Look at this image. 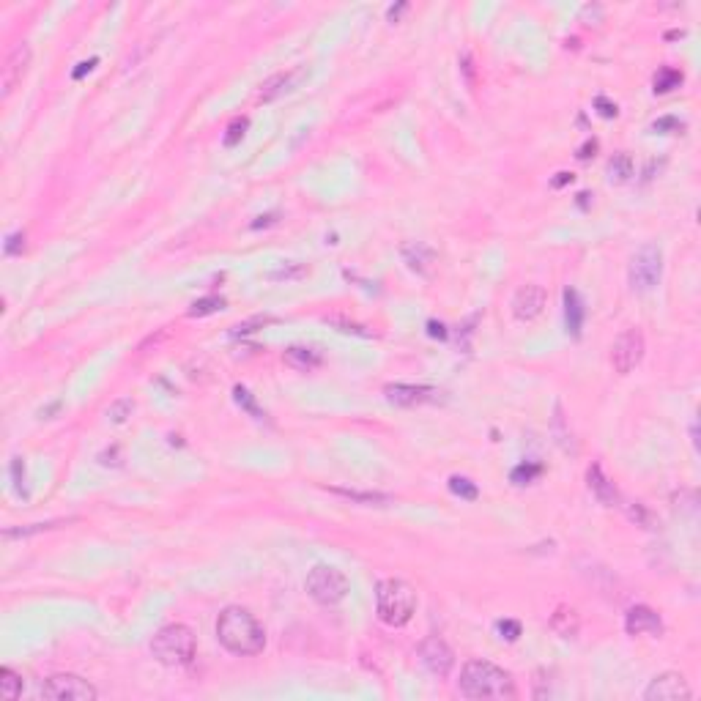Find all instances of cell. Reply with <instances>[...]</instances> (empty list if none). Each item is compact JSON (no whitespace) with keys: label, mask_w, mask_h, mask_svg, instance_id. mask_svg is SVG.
Wrapping results in <instances>:
<instances>
[{"label":"cell","mask_w":701,"mask_h":701,"mask_svg":"<svg viewBox=\"0 0 701 701\" xmlns=\"http://www.w3.org/2000/svg\"><path fill=\"white\" fill-rule=\"evenodd\" d=\"M217 639L220 644L233 655H257L266 647V633L257 625V619L246 611L231 606L217 619Z\"/></svg>","instance_id":"obj_1"},{"label":"cell","mask_w":701,"mask_h":701,"mask_svg":"<svg viewBox=\"0 0 701 701\" xmlns=\"http://www.w3.org/2000/svg\"><path fill=\"white\" fill-rule=\"evenodd\" d=\"M458 688L466 699H515L518 691H515V682L512 677L487 663V660H468L466 666L461 669V680H458Z\"/></svg>","instance_id":"obj_2"},{"label":"cell","mask_w":701,"mask_h":701,"mask_svg":"<svg viewBox=\"0 0 701 701\" xmlns=\"http://www.w3.org/2000/svg\"><path fill=\"white\" fill-rule=\"evenodd\" d=\"M376 611L378 619L389 628H403L417 611V592L400 578H384L376 586Z\"/></svg>","instance_id":"obj_3"},{"label":"cell","mask_w":701,"mask_h":701,"mask_svg":"<svg viewBox=\"0 0 701 701\" xmlns=\"http://www.w3.org/2000/svg\"><path fill=\"white\" fill-rule=\"evenodd\" d=\"M151 655L162 666H189L195 658V633L187 625H168L151 639Z\"/></svg>","instance_id":"obj_4"},{"label":"cell","mask_w":701,"mask_h":701,"mask_svg":"<svg viewBox=\"0 0 701 701\" xmlns=\"http://www.w3.org/2000/svg\"><path fill=\"white\" fill-rule=\"evenodd\" d=\"M307 595L321 603V606H337L345 595H348V578L343 570L332 567V564H315L310 573H307Z\"/></svg>","instance_id":"obj_5"},{"label":"cell","mask_w":701,"mask_h":701,"mask_svg":"<svg viewBox=\"0 0 701 701\" xmlns=\"http://www.w3.org/2000/svg\"><path fill=\"white\" fill-rule=\"evenodd\" d=\"M660 274H663V252H660V246H655V244L639 246V252L633 255L630 268H628L630 288L639 290V293H647V290H652L660 282Z\"/></svg>","instance_id":"obj_6"},{"label":"cell","mask_w":701,"mask_h":701,"mask_svg":"<svg viewBox=\"0 0 701 701\" xmlns=\"http://www.w3.org/2000/svg\"><path fill=\"white\" fill-rule=\"evenodd\" d=\"M644 351H647V343H644V334L641 329H625L617 340H614V348H611V365L619 376H628L633 373L641 359H644Z\"/></svg>","instance_id":"obj_7"},{"label":"cell","mask_w":701,"mask_h":701,"mask_svg":"<svg viewBox=\"0 0 701 701\" xmlns=\"http://www.w3.org/2000/svg\"><path fill=\"white\" fill-rule=\"evenodd\" d=\"M41 696L52 701H96V688L77 674H55L41 685Z\"/></svg>","instance_id":"obj_8"},{"label":"cell","mask_w":701,"mask_h":701,"mask_svg":"<svg viewBox=\"0 0 701 701\" xmlns=\"http://www.w3.org/2000/svg\"><path fill=\"white\" fill-rule=\"evenodd\" d=\"M417 655H420L422 666H425L433 677H447V674L452 671V666H455V652H452L450 644H447L444 639H439V636L425 639V641L420 644Z\"/></svg>","instance_id":"obj_9"},{"label":"cell","mask_w":701,"mask_h":701,"mask_svg":"<svg viewBox=\"0 0 701 701\" xmlns=\"http://www.w3.org/2000/svg\"><path fill=\"white\" fill-rule=\"evenodd\" d=\"M647 701H677V699H693V691L688 688L685 677L677 671H666L660 677H655L650 682V688L644 691Z\"/></svg>","instance_id":"obj_10"},{"label":"cell","mask_w":701,"mask_h":701,"mask_svg":"<svg viewBox=\"0 0 701 701\" xmlns=\"http://www.w3.org/2000/svg\"><path fill=\"white\" fill-rule=\"evenodd\" d=\"M542 307H545V290L542 285H523L518 288V293L512 296V315L515 321L520 323H529L534 318L542 315Z\"/></svg>","instance_id":"obj_11"},{"label":"cell","mask_w":701,"mask_h":701,"mask_svg":"<svg viewBox=\"0 0 701 701\" xmlns=\"http://www.w3.org/2000/svg\"><path fill=\"white\" fill-rule=\"evenodd\" d=\"M384 392H387L389 403H395V406H406V409L441 400V392H439L436 387H422V384H420V387H414V384H389Z\"/></svg>","instance_id":"obj_12"},{"label":"cell","mask_w":701,"mask_h":701,"mask_svg":"<svg viewBox=\"0 0 701 701\" xmlns=\"http://www.w3.org/2000/svg\"><path fill=\"white\" fill-rule=\"evenodd\" d=\"M27 63H30V47L22 41V44H16V47L8 52L5 63H3V71H0L3 96H8V93L16 88V82H19V80L25 77V71H27Z\"/></svg>","instance_id":"obj_13"},{"label":"cell","mask_w":701,"mask_h":701,"mask_svg":"<svg viewBox=\"0 0 701 701\" xmlns=\"http://www.w3.org/2000/svg\"><path fill=\"white\" fill-rule=\"evenodd\" d=\"M307 77V66H296V69H288V71H279L274 77H268L263 85H260V93H257V102H274L277 96L293 91L301 80Z\"/></svg>","instance_id":"obj_14"},{"label":"cell","mask_w":701,"mask_h":701,"mask_svg":"<svg viewBox=\"0 0 701 701\" xmlns=\"http://www.w3.org/2000/svg\"><path fill=\"white\" fill-rule=\"evenodd\" d=\"M625 630H628V636H660L663 633V622H660V617L652 608L636 606L625 617Z\"/></svg>","instance_id":"obj_15"},{"label":"cell","mask_w":701,"mask_h":701,"mask_svg":"<svg viewBox=\"0 0 701 701\" xmlns=\"http://www.w3.org/2000/svg\"><path fill=\"white\" fill-rule=\"evenodd\" d=\"M584 318H586V310H584V301H581L578 290L567 288V290H564V323H567V332H570L573 337H581Z\"/></svg>","instance_id":"obj_16"},{"label":"cell","mask_w":701,"mask_h":701,"mask_svg":"<svg viewBox=\"0 0 701 701\" xmlns=\"http://www.w3.org/2000/svg\"><path fill=\"white\" fill-rule=\"evenodd\" d=\"M586 482H589V490L597 496V501H603V504H614L619 496H617V487H614V482L603 474V468L597 466H589L586 471Z\"/></svg>","instance_id":"obj_17"},{"label":"cell","mask_w":701,"mask_h":701,"mask_svg":"<svg viewBox=\"0 0 701 701\" xmlns=\"http://www.w3.org/2000/svg\"><path fill=\"white\" fill-rule=\"evenodd\" d=\"M403 257H406L409 268H414V271H420V274H428V268H430V263H433V249L425 246V244H420V241H414V244H406V246H403Z\"/></svg>","instance_id":"obj_18"},{"label":"cell","mask_w":701,"mask_h":701,"mask_svg":"<svg viewBox=\"0 0 701 701\" xmlns=\"http://www.w3.org/2000/svg\"><path fill=\"white\" fill-rule=\"evenodd\" d=\"M285 365L288 367H293V370H301V373H307V370H312V367H318L321 365V354L318 351H312V348H288L285 351Z\"/></svg>","instance_id":"obj_19"},{"label":"cell","mask_w":701,"mask_h":701,"mask_svg":"<svg viewBox=\"0 0 701 701\" xmlns=\"http://www.w3.org/2000/svg\"><path fill=\"white\" fill-rule=\"evenodd\" d=\"M551 628L559 633V636H564V639H573L575 633H578V617H575V611L573 608H556V614L551 617Z\"/></svg>","instance_id":"obj_20"},{"label":"cell","mask_w":701,"mask_h":701,"mask_svg":"<svg viewBox=\"0 0 701 701\" xmlns=\"http://www.w3.org/2000/svg\"><path fill=\"white\" fill-rule=\"evenodd\" d=\"M608 176H611V181H617V184L628 181V179L633 176V157L625 154V151L614 154V157L608 159Z\"/></svg>","instance_id":"obj_21"},{"label":"cell","mask_w":701,"mask_h":701,"mask_svg":"<svg viewBox=\"0 0 701 701\" xmlns=\"http://www.w3.org/2000/svg\"><path fill=\"white\" fill-rule=\"evenodd\" d=\"M680 85H682V71L680 69H671V66L658 69V74H655V93H669V91L680 88Z\"/></svg>","instance_id":"obj_22"},{"label":"cell","mask_w":701,"mask_h":701,"mask_svg":"<svg viewBox=\"0 0 701 701\" xmlns=\"http://www.w3.org/2000/svg\"><path fill=\"white\" fill-rule=\"evenodd\" d=\"M0 691L8 701L19 699V693H22V677L16 671H11L8 666L0 669Z\"/></svg>","instance_id":"obj_23"},{"label":"cell","mask_w":701,"mask_h":701,"mask_svg":"<svg viewBox=\"0 0 701 701\" xmlns=\"http://www.w3.org/2000/svg\"><path fill=\"white\" fill-rule=\"evenodd\" d=\"M220 310H225V299H222V296H203V299H198V301L192 304L189 318H206V315L220 312Z\"/></svg>","instance_id":"obj_24"},{"label":"cell","mask_w":701,"mask_h":701,"mask_svg":"<svg viewBox=\"0 0 701 701\" xmlns=\"http://www.w3.org/2000/svg\"><path fill=\"white\" fill-rule=\"evenodd\" d=\"M332 493L345 496L351 501H362V504H389L392 501V496H387V493H362V490H348V487H332Z\"/></svg>","instance_id":"obj_25"},{"label":"cell","mask_w":701,"mask_h":701,"mask_svg":"<svg viewBox=\"0 0 701 701\" xmlns=\"http://www.w3.org/2000/svg\"><path fill=\"white\" fill-rule=\"evenodd\" d=\"M450 490L455 493V496H461L463 501H476V496H479V487L468 479V476H450Z\"/></svg>","instance_id":"obj_26"},{"label":"cell","mask_w":701,"mask_h":701,"mask_svg":"<svg viewBox=\"0 0 701 701\" xmlns=\"http://www.w3.org/2000/svg\"><path fill=\"white\" fill-rule=\"evenodd\" d=\"M304 274H307V266H304V263H282L279 268L268 271L266 277H268V279H277V282H282V279H301Z\"/></svg>","instance_id":"obj_27"},{"label":"cell","mask_w":701,"mask_h":701,"mask_svg":"<svg viewBox=\"0 0 701 701\" xmlns=\"http://www.w3.org/2000/svg\"><path fill=\"white\" fill-rule=\"evenodd\" d=\"M63 520H49V523H30V526H19V529H5L3 537L5 540H16V537H30V534H38V531H47V529H58Z\"/></svg>","instance_id":"obj_28"},{"label":"cell","mask_w":701,"mask_h":701,"mask_svg":"<svg viewBox=\"0 0 701 701\" xmlns=\"http://www.w3.org/2000/svg\"><path fill=\"white\" fill-rule=\"evenodd\" d=\"M540 474H542V466H540V463H520L518 468H512L509 479H512L515 485H529V482H534Z\"/></svg>","instance_id":"obj_29"},{"label":"cell","mask_w":701,"mask_h":701,"mask_svg":"<svg viewBox=\"0 0 701 701\" xmlns=\"http://www.w3.org/2000/svg\"><path fill=\"white\" fill-rule=\"evenodd\" d=\"M233 398H235V403H238V406H241L246 414H252L255 420H263V417H266V414L257 409V403H255V398L249 395V389H246V387H235Z\"/></svg>","instance_id":"obj_30"},{"label":"cell","mask_w":701,"mask_h":701,"mask_svg":"<svg viewBox=\"0 0 701 701\" xmlns=\"http://www.w3.org/2000/svg\"><path fill=\"white\" fill-rule=\"evenodd\" d=\"M132 411H135V403H132L129 398H121V400H115V403L107 409V417H110V422L121 425V422H126V417H132Z\"/></svg>","instance_id":"obj_31"},{"label":"cell","mask_w":701,"mask_h":701,"mask_svg":"<svg viewBox=\"0 0 701 701\" xmlns=\"http://www.w3.org/2000/svg\"><path fill=\"white\" fill-rule=\"evenodd\" d=\"M246 126H249L246 118H233V121L228 124V129H225V146H228V148H233V146H238V143L244 140Z\"/></svg>","instance_id":"obj_32"},{"label":"cell","mask_w":701,"mask_h":701,"mask_svg":"<svg viewBox=\"0 0 701 701\" xmlns=\"http://www.w3.org/2000/svg\"><path fill=\"white\" fill-rule=\"evenodd\" d=\"M11 479H14V490L19 496H27L25 493V463H22V458H11Z\"/></svg>","instance_id":"obj_33"},{"label":"cell","mask_w":701,"mask_h":701,"mask_svg":"<svg viewBox=\"0 0 701 701\" xmlns=\"http://www.w3.org/2000/svg\"><path fill=\"white\" fill-rule=\"evenodd\" d=\"M496 630H498L501 639H507V641H518V639H520V622H515V619H501V622H496Z\"/></svg>","instance_id":"obj_34"},{"label":"cell","mask_w":701,"mask_h":701,"mask_svg":"<svg viewBox=\"0 0 701 701\" xmlns=\"http://www.w3.org/2000/svg\"><path fill=\"white\" fill-rule=\"evenodd\" d=\"M628 515H630V520H636V523H641L644 529H650V523H652V515H650V509L644 507V504H630L628 507Z\"/></svg>","instance_id":"obj_35"},{"label":"cell","mask_w":701,"mask_h":701,"mask_svg":"<svg viewBox=\"0 0 701 701\" xmlns=\"http://www.w3.org/2000/svg\"><path fill=\"white\" fill-rule=\"evenodd\" d=\"M652 129H655V132H660V135H669L671 129H674V132H680V129H682V121H680V118H674V115H666V118H658V121L652 124Z\"/></svg>","instance_id":"obj_36"},{"label":"cell","mask_w":701,"mask_h":701,"mask_svg":"<svg viewBox=\"0 0 701 701\" xmlns=\"http://www.w3.org/2000/svg\"><path fill=\"white\" fill-rule=\"evenodd\" d=\"M22 246H25V233H22V231H19V233H11L5 238V244H3L5 255H16V252H22Z\"/></svg>","instance_id":"obj_37"},{"label":"cell","mask_w":701,"mask_h":701,"mask_svg":"<svg viewBox=\"0 0 701 701\" xmlns=\"http://www.w3.org/2000/svg\"><path fill=\"white\" fill-rule=\"evenodd\" d=\"M334 326H340V332H348V334H362V337H370L373 332H365V326H356V323H348L343 318H332Z\"/></svg>","instance_id":"obj_38"},{"label":"cell","mask_w":701,"mask_h":701,"mask_svg":"<svg viewBox=\"0 0 701 701\" xmlns=\"http://www.w3.org/2000/svg\"><path fill=\"white\" fill-rule=\"evenodd\" d=\"M461 71H463L468 85H474V58H471V52H463V55H461Z\"/></svg>","instance_id":"obj_39"},{"label":"cell","mask_w":701,"mask_h":701,"mask_svg":"<svg viewBox=\"0 0 701 701\" xmlns=\"http://www.w3.org/2000/svg\"><path fill=\"white\" fill-rule=\"evenodd\" d=\"M595 107H597V113H600L603 118H617V104H611L606 96H600V99L595 102Z\"/></svg>","instance_id":"obj_40"},{"label":"cell","mask_w":701,"mask_h":701,"mask_svg":"<svg viewBox=\"0 0 701 701\" xmlns=\"http://www.w3.org/2000/svg\"><path fill=\"white\" fill-rule=\"evenodd\" d=\"M96 63H99V58H91V60H82V63H77V69L71 71V80H82V77H85V74H88V71H91Z\"/></svg>","instance_id":"obj_41"},{"label":"cell","mask_w":701,"mask_h":701,"mask_svg":"<svg viewBox=\"0 0 701 701\" xmlns=\"http://www.w3.org/2000/svg\"><path fill=\"white\" fill-rule=\"evenodd\" d=\"M567 184H573V173H567V170H562V173H556V176L551 179V187H553V189H562V187H567Z\"/></svg>","instance_id":"obj_42"},{"label":"cell","mask_w":701,"mask_h":701,"mask_svg":"<svg viewBox=\"0 0 701 701\" xmlns=\"http://www.w3.org/2000/svg\"><path fill=\"white\" fill-rule=\"evenodd\" d=\"M428 334H430V337H439V340H447V326L439 323V321H428Z\"/></svg>","instance_id":"obj_43"},{"label":"cell","mask_w":701,"mask_h":701,"mask_svg":"<svg viewBox=\"0 0 701 701\" xmlns=\"http://www.w3.org/2000/svg\"><path fill=\"white\" fill-rule=\"evenodd\" d=\"M595 151H597V143H595V140H586V143L578 148V159H589V157H595Z\"/></svg>","instance_id":"obj_44"},{"label":"cell","mask_w":701,"mask_h":701,"mask_svg":"<svg viewBox=\"0 0 701 701\" xmlns=\"http://www.w3.org/2000/svg\"><path fill=\"white\" fill-rule=\"evenodd\" d=\"M400 11H406V3H400L398 8L392 5V8H389V19H398V16H400Z\"/></svg>","instance_id":"obj_45"}]
</instances>
